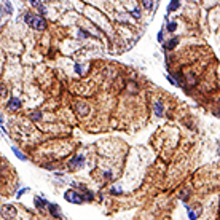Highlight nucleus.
<instances>
[{
    "instance_id": "1",
    "label": "nucleus",
    "mask_w": 220,
    "mask_h": 220,
    "mask_svg": "<svg viewBox=\"0 0 220 220\" xmlns=\"http://www.w3.org/2000/svg\"><path fill=\"white\" fill-rule=\"evenodd\" d=\"M24 21H26V24H29L32 29H35V30H43V29H46V22H45V19L42 18V16H38V14L26 13V14H24Z\"/></svg>"
},
{
    "instance_id": "2",
    "label": "nucleus",
    "mask_w": 220,
    "mask_h": 220,
    "mask_svg": "<svg viewBox=\"0 0 220 220\" xmlns=\"http://www.w3.org/2000/svg\"><path fill=\"white\" fill-rule=\"evenodd\" d=\"M64 199L67 202H72V204H81L84 201V196L77 190H67L64 193Z\"/></svg>"
},
{
    "instance_id": "3",
    "label": "nucleus",
    "mask_w": 220,
    "mask_h": 220,
    "mask_svg": "<svg viewBox=\"0 0 220 220\" xmlns=\"http://www.w3.org/2000/svg\"><path fill=\"white\" fill-rule=\"evenodd\" d=\"M2 217L5 220H11L13 217H16V209L13 206H3L2 207Z\"/></svg>"
},
{
    "instance_id": "4",
    "label": "nucleus",
    "mask_w": 220,
    "mask_h": 220,
    "mask_svg": "<svg viewBox=\"0 0 220 220\" xmlns=\"http://www.w3.org/2000/svg\"><path fill=\"white\" fill-rule=\"evenodd\" d=\"M84 164V156H81V155H77V156H73L72 160L69 161V166L70 167H75V166H83Z\"/></svg>"
},
{
    "instance_id": "5",
    "label": "nucleus",
    "mask_w": 220,
    "mask_h": 220,
    "mask_svg": "<svg viewBox=\"0 0 220 220\" xmlns=\"http://www.w3.org/2000/svg\"><path fill=\"white\" fill-rule=\"evenodd\" d=\"M8 109L10 110H19L21 109V100L18 99V97H11L10 100H8Z\"/></svg>"
},
{
    "instance_id": "6",
    "label": "nucleus",
    "mask_w": 220,
    "mask_h": 220,
    "mask_svg": "<svg viewBox=\"0 0 220 220\" xmlns=\"http://www.w3.org/2000/svg\"><path fill=\"white\" fill-rule=\"evenodd\" d=\"M153 112L156 116H163V113H164V105H163L161 100H156L153 104Z\"/></svg>"
},
{
    "instance_id": "7",
    "label": "nucleus",
    "mask_w": 220,
    "mask_h": 220,
    "mask_svg": "<svg viewBox=\"0 0 220 220\" xmlns=\"http://www.w3.org/2000/svg\"><path fill=\"white\" fill-rule=\"evenodd\" d=\"M77 112H78V113H80V115H88L89 113V105L88 104H84V102H78L77 104Z\"/></svg>"
},
{
    "instance_id": "8",
    "label": "nucleus",
    "mask_w": 220,
    "mask_h": 220,
    "mask_svg": "<svg viewBox=\"0 0 220 220\" xmlns=\"http://www.w3.org/2000/svg\"><path fill=\"white\" fill-rule=\"evenodd\" d=\"M33 202H35V207H38V209H45V207H48V204H49L46 199H45V198H40V196H35Z\"/></svg>"
},
{
    "instance_id": "9",
    "label": "nucleus",
    "mask_w": 220,
    "mask_h": 220,
    "mask_svg": "<svg viewBox=\"0 0 220 220\" xmlns=\"http://www.w3.org/2000/svg\"><path fill=\"white\" fill-rule=\"evenodd\" d=\"M48 209H49V214H51L53 217L61 218V211H59V206L58 204H48Z\"/></svg>"
},
{
    "instance_id": "10",
    "label": "nucleus",
    "mask_w": 220,
    "mask_h": 220,
    "mask_svg": "<svg viewBox=\"0 0 220 220\" xmlns=\"http://www.w3.org/2000/svg\"><path fill=\"white\" fill-rule=\"evenodd\" d=\"M177 8H180V2L179 0H172V2H169V5H167V13H171V11L177 10Z\"/></svg>"
},
{
    "instance_id": "11",
    "label": "nucleus",
    "mask_w": 220,
    "mask_h": 220,
    "mask_svg": "<svg viewBox=\"0 0 220 220\" xmlns=\"http://www.w3.org/2000/svg\"><path fill=\"white\" fill-rule=\"evenodd\" d=\"M177 43H179V38L174 37V38H171V40H167V43L164 45V48L166 49H172L174 46H177Z\"/></svg>"
},
{
    "instance_id": "12",
    "label": "nucleus",
    "mask_w": 220,
    "mask_h": 220,
    "mask_svg": "<svg viewBox=\"0 0 220 220\" xmlns=\"http://www.w3.org/2000/svg\"><path fill=\"white\" fill-rule=\"evenodd\" d=\"M11 150H13V153H14L16 156H18L21 161H27V156H26L24 153H22L21 150H18V148H16V147H11Z\"/></svg>"
},
{
    "instance_id": "13",
    "label": "nucleus",
    "mask_w": 220,
    "mask_h": 220,
    "mask_svg": "<svg viewBox=\"0 0 220 220\" xmlns=\"http://www.w3.org/2000/svg\"><path fill=\"white\" fill-rule=\"evenodd\" d=\"M187 211H188V217H190V220H196V218H198V215H196V214L191 211V207H190V206H187Z\"/></svg>"
},
{
    "instance_id": "14",
    "label": "nucleus",
    "mask_w": 220,
    "mask_h": 220,
    "mask_svg": "<svg viewBox=\"0 0 220 220\" xmlns=\"http://www.w3.org/2000/svg\"><path fill=\"white\" fill-rule=\"evenodd\" d=\"M176 29H177V22L172 21V22H169V24H167V30H169V32H174Z\"/></svg>"
},
{
    "instance_id": "15",
    "label": "nucleus",
    "mask_w": 220,
    "mask_h": 220,
    "mask_svg": "<svg viewBox=\"0 0 220 220\" xmlns=\"http://www.w3.org/2000/svg\"><path fill=\"white\" fill-rule=\"evenodd\" d=\"M30 116L33 118V120H40V118H42L43 115H42V112H32Z\"/></svg>"
},
{
    "instance_id": "16",
    "label": "nucleus",
    "mask_w": 220,
    "mask_h": 220,
    "mask_svg": "<svg viewBox=\"0 0 220 220\" xmlns=\"http://www.w3.org/2000/svg\"><path fill=\"white\" fill-rule=\"evenodd\" d=\"M132 16H134V18H137V19L140 18V8L139 7H136V8L132 10Z\"/></svg>"
},
{
    "instance_id": "17",
    "label": "nucleus",
    "mask_w": 220,
    "mask_h": 220,
    "mask_svg": "<svg viewBox=\"0 0 220 220\" xmlns=\"http://www.w3.org/2000/svg\"><path fill=\"white\" fill-rule=\"evenodd\" d=\"M166 78H167V81L171 83V84H174V86H179V83H177L176 80H174V78H172L171 75H166Z\"/></svg>"
},
{
    "instance_id": "18",
    "label": "nucleus",
    "mask_w": 220,
    "mask_h": 220,
    "mask_svg": "<svg viewBox=\"0 0 220 220\" xmlns=\"http://www.w3.org/2000/svg\"><path fill=\"white\" fill-rule=\"evenodd\" d=\"M27 190H29V188H21V190L18 191V193H16V198H21L22 193H24V191H27Z\"/></svg>"
},
{
    "instance_id": "19",
    "label": "nucleus",
    "mask_w": 220,
    "mask_h": 220,
    "mask_svg": "<svg viewBox=\"0 0 220 220\" xmlns=\"http://www.w3.org/2000/svg\"><path fill=\"white\" fill-rule=\"evenodd\" d=\"M29 3L32 5V7H37V8H38V7H40V2H38V0H30V2H29Z\"/></svg>"
},
{
    "instance_id": "20",
    "label": "nucleus",
    "mask_w": 220,
    "mask_h": 220,
    "mask_svg": "<svg viewBox=\"0 0 220 220\" xmlns=\"http://www.w3.org/2000/svg\"><path fill=\"white\" fill-rule=\"evenodd\" d=\"M110 193H112V195H116V193L120 195V193H121V188H112V190H110Z\"/></svg>"
},
{
    "instance_id": "21",
    "label": "nucleus",
    "mask_w": 220,
    "mask_h": 220,
    "mask_svg": "<svg viewBox=\"0 0 220 220\" xmlns=\"http://www.w3.org/2000/svg\"><path fill=\"white\" fill-rule=\"evenodd\" d=\"M38 10H40V13H42V16H45V14H46V8H45L43 5H40V7H38Z\"/></svg>"
},
{
    "instance_id": "22",
    "label": "nucleus",
    "mask_w": 220,
    "mask_h": 220,
    "mask_svg": "<svg viewBox=\"0 0 220 220\" xmlns=\"http://www.w3.org/2000/svg\"><path fill=\"white\" fill-rule=\"evenodd\" d=\"M5 8H7L8 13H11V10H13V8H11V3L10 2H5Z\"/></svg>"
},
{
    "instance_id": "23",
    "label": "nucleus",
    "mask_w": 220,
    "mask_h": 220,
    "mask_svg": "<svg viewBox=\"0 0 220 220\" xmlns=\"http://www.w3.org/2000/svg\"><path fill=\"white\" fill-rule=\"evenodd\" d=\"M151 3L153 2H148V0H147V2H144V7L145 8H151Z\"/></svg>"
},
{
    "instance_id": "24",
    "label": "nucleus",
    "mask_w": 220,
    "mask_h": 220,
    "mask_svg": "<svg viewBox=\"0 0 220 220\" xmlns=\"http://www.w3.org/2000/svg\"><path fill=\"white\" fill-rule=\"evenodd\" d=\"M78 35H80V37H83V38H84V37H88V33L84 32V30H78Z\"/></svg>"
},
{
    "instance_id": "25",
    "label": "nucleus",
    "mask_w": 220,
    "mask_h": 220,
    "mask_svg": "<svg viewBox=\"0 0 220 220\" xmlns=\"http://www.w3.org/2000/svg\"><path fill=\"white\" fill-rule=\"evenodd\" d=\"M158 42H163V30L158 32Z\"/></svg>"
}]
</instances>
